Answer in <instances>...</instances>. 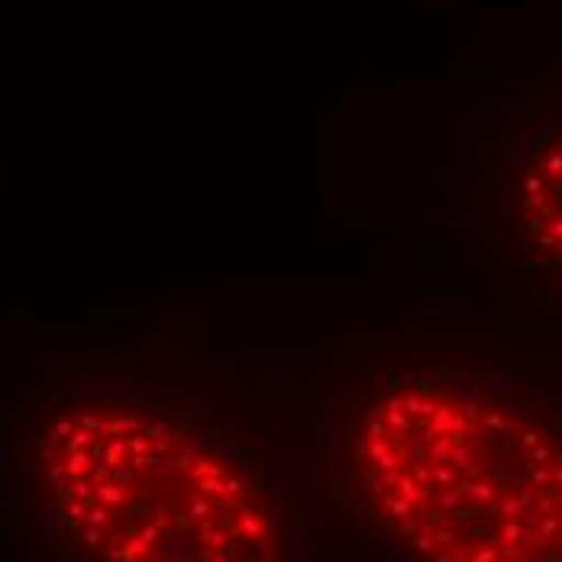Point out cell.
<instances>
[{
    "label": "cell",
    "mask_w": 562,
    "mask_h": 562,
    "mask_svg": "<svg viewBox=\"0 0 562 562\" xmlns=\"http://www.w3.org/2000/svg\"><path fill=\"white\" fill-rule=\"evenodd\" d=\"M33 479L85 562H281L252 475L143 397L56 404L33 447Z\"/></svg>",
    "instance_id": "obj_1"
},
{
    "label": "cell",
    "mask_w": 562,
    "mask_h": 562,
    "mask_svg": "<svg viewBox=\"0 0 562 562\" xmlns=\"http://www.w3.org/2000/svg\"><path fill=\"white\" fill-rule=\"evenodd\" d=\"M514 224L533 256L562 269V123L533 146L517 171Z\"/></svg>",
    "instance_id": "obj_3"
},
{
    "label": "cell",
    "mask_w": 562,
    "mask_h": 562,
    "mask_svg": "<svg viewBox=\"0 0 562 562\" xmlns=\"http://www.w3.org/2000/svg\"><path fill=\"white\" fill-rule=\"evenodd\" d=\"M356 465L420 562H562V440L498 397L404 382L369 404Z\"/></svg>",
    "instance_id": "obj_2"
}]
</instances>
